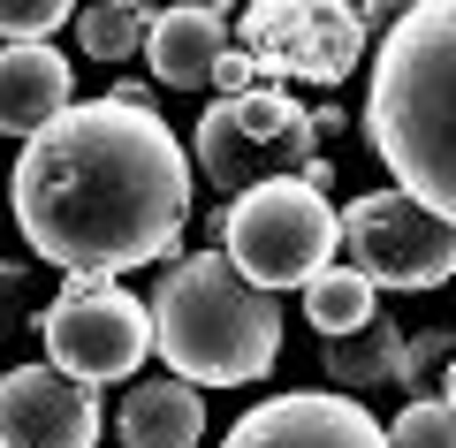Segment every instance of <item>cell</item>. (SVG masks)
I'll return each instance as SVG.
<instances>
[{
  "label": "cell",
  "instance_id": "cell-3",
  "mask_svg": "<svg viewBox=\"0 0 456 448\" xmlns=\"http://www.w3.org/2000/svg\"><path fill=\"white\" fill-rule=\"evenodd\" d=\"M152 350L183 387H251L281 357V297L251 289L228 251L175 258L152 289Z\"/></svg>",
  "mask_w": 456,
  "mask_h": 448
},
{
  "label": "cell",
  "instance_id": "cell-1",
  "mask_svg": "<svg viewBox=\"0 0 456 448\" xmlns=\"http://www.w3.org/2000/svg\"><path fill=\"white\" fill-rule=\"evenodd\" d=\"M8 206L31 258L61 273H130L175 258L191 221V152L152 107L84 99L16 152Z\"/></svg>",
  "mask_w": 456,
  "mask_h": 448
},
{
  "label": "cell",
  "instance_id": "cell-15",
  "mask_svg": "<svg viewBox=\"0 0 456 448\" xmlns=\"http://www.w3.org/2000/svg\"><path fill=\"white\" fill-rule=\"evenodd\" d=\"M305 320L320 327L327 342H342V335H358V327H373L380 312H373V281L365 273H350V266H327L320 281L305 289Z\"/></svg>",
  "mask_w": 456,
  "mask_h": 448
},
{
  "label": "cell",
  "instance_id": "cell-22",
  "mask_svg": "<svg viewBox=\"0 0 456 448\" xmlns=\"http://www.w3.org/2000/svg\"><path fill=\"white\" fill-rule=\"evenodd\" d=\"M441 403H449V411H456V365L441 372Z\"/></svg>",
  "mask_w": 456,
  "mask_h": 448
},
{
  "label": "cell",
  "instance_id": "cell-13",
  "mask_svg": "<svg viewBox=\"0 0 456 448\" xmlns=\"http://www.w3.org/2000/svg\"><path fill=\"white\" fill-rule=\"evenodd\" d=\"M198 167H206L213 191H236V198L281 175V167L266 160L259 144L244 137V122H236V99H213V107L198 114Z\"/></svg>",
  "mask_w": 456,
  "mask_h": 448
},
{
  "label": "cell",
  "instance_id": "cell-18",
  "mask_svg": "<svg viewBox=\"0 0 456 448\" xmlns=\"http://www.w3.org/2000/svg\"><path fill=\"white\" fill-rule=\"evenodd\" d=\"M388 448H456V411L441 395L403 403V418L388 426Z\"/></svg>",
  "mask_w": 456,
  "mask_h": 448
},
{
  "label": "cell",
  "instance_id": "cell-17",
  "mask_svg": "<svg viewBox=\"0 0 456 448\" xmlns=\"http://www.w3.org/2000/svg\"><path fill=\"white\" fill-rule=\"evenodd\" d=\"M61 23H77L69 0H0V46H46Z\"/></svg>",
  "mask_w": 456,
  "mask_h": 448
},
{
  "label": "cell",
  "instance_id": "cell-7",
  "mask_svg": "<svg viewBox=\"0 0 456 448\" xmlns=\"http://www.w3.org/2000/svg\"><path fill=\"white\" fill-rule=\"evenodd\" d=\"M244 53L259 61V84L305 77V84H342L365 53V8H305V0H259L236 16Z\"/></svg>",
  "mask_w": 456,
  "mask_h": 448
},
{
  "label": "cell",
  "instance_id": "cell-5",
  "mask_svg": "<svg viewBox=\"0 0 456 448\" xmlns=\"http://www.w3.org/2000/svg\"><path fill=\"white\" fill-rule=\"evenodd\" d=\"M38 342H46V365L77 387L130 380L152 357V305L107 273H61V289L38 312Z\"/></svg>",
  "mask_w": 456,
  "mask_h": 448
},
{
  "label": "cell",
  "instance_id": "cell-4",
  "mask_svg": "<svg viewBox=\"0 0 456 448\" xmlns=\"http://www.w3.org/2000/svg\"><path fill=\"white\" fill-rule=\"evenodd\" d=\"M213 236H221L228 266L244 273L251 289L281 297V289H312L335 266L342 221L305 175H274V183H259V191L228 198V206L213 213Z\"/></svg>",
  "mask_w": 456,
  "mask_h": 448
},
{
  "label": "cell",
  "instance_id": "cell-8",
  "mask_svg": "<svg viewBox=\"0 0 456 448\" xmlns=\"http://www.w3.org/2000/svg\"><path fill=\"white\" fill-rule=\"evenodd\" d=\"M221 448H388V426L358 395L297 387V395H274L259 411H244L221 433Z\"/></svg>",
  "mask_w": 456,
  "mask_h": 448
},
{
  "label": "cell",
  "instance_id": "cell-14",
  "mask_svg": "<svg viewBox=\"0 0 456 448\" xmlns=\"http://www.w3.org/2000/svg\"><path fill=\"white\" fill-rule=\"evenodd\" d=\"M403 342L411 335L395 320H373V327H358V335L327 342L320 372H327V380H342V387H403Z\"/></svg>",
  "mask_w": 456,
  "mask_h": 448
},
{
  "label": "cell",
  "instance_id": "cell-2",
  "mask_svg": "<svg viewBox=\"0 0 456 448\" xmlns=\"http://www.w3.org/2000/svg\"><path fill=\"white\" fill-rule=\"evenodd\" d=\"M365 137L395 191L456 228V0H419L380 31Z\"/></svg>",
  "mask_w": 456,
  "mask_h": 448
},
{
  "label": "cell",
  "instance_id": "cell-19",
  "mask_svg": "<svg viewBox=\"0 0 456 448\" xmlns=\"http://www.w3.org/2000/svg\"><path fill=\"white\" fill-rule=\"evenodd\" d=\"M449 365H456V327H426L403 342V387H441Z\"/></svg>",
  "mask_w": 456,
  "mask_h": 448
},
{
  "label": "cell",
  "instance_id": "cell-9",
  "mask_svg": "<svg viewBox=\"0 0 456 448\" xmlns=\"http://www.w3.org/2000/svg\"><path fill=\"white\" fill-rule=\"evenodd\" d=\"M99 426V387L61 380L53 365L0 372V448H92Z\"/></svg>",
  "mask_w": 456,
  "mask_h": 448
},
{
  "label": "cell",
  "instance_id": "cell-20",
  "mask_svg": "<svg viewBox=\"0 0 456 448\" xmlns=\"http://www.w3.org/2000/svg\"><path fill=\"white\" fill-rule=\"evenodd\" d=\"M213 92H221V99H251V92H259V61H251L244 46H228L221 69H213Z\"/></svg>",
  "mask_w": 456,
  "mask_h": 448
},
{
  "label": "cell",
  "instance_id": "cell-10",
  "mask_svg": "<svg viewBox=\"0 0 456 448\" xmlns=\"http://www.w3.org/2000/svg\"><path fill=\"white\" fill-rule=\"evenodd\" d=\"M221 53H228V8H206V0H183L167 16H152V31H145V61L167 92L213 84Z\"/></svg>",
  "mask_w": 456,
  "mask_h": 448
},
{
  "label": "cell",
  "instance_id": "cell-16",
  "mask_svg": "<svg viewBox=\"0 0 456 448\" xmlns=\"http://www.w3.org/2000/svg\"><path fill=\"white\" fill-rule=\"evenodd\" d=\"M145 8L137 0H99V8H77V46L92 53V61H130L137 46H145Z\"/></svg>",
  "mask_w": 456,
  "mask_h": 448
},
{
  "label": "cell",
  "instance_id": "cell-21",
  "mask_svg": "<svg viewBox=\"0 0 456 448\" xmlns=\"http://www.w3.org/2000/svg\"><path fill=\"white\" fill-rule=\"evenodd\" d=\"M0 320H31V258L0 266Z\"/></svg>",
  "mask_w": 456,
  "mask_h": 448
},
{
  "label": "cell",
  "instance_id": "cell-12",
  "mask_svg": "<svg viewBox=\"0 0 456 448\" xmlns=\"http://www.w3.org/2000/svg\"><path fill=\"white\" fill-rule=\"evenodd\" d=\"M114 433H122V448H198V433H206V395L183 387V380H145V387L122 395Z\"/></svg>",
  "mask_w": 456,
  "mask_h": 448
},
{
  "label": "cell",
  "instance_id": "cell-11",
  "mask_svg": "<svg viewBox=\"0 0 456 448\" xmlns=\"http://www.w3.org/2000/svg\"><path fill=\"white\" fill-rule=\"evenodd\" d=\"M69 61L53 46H0V129L31 144L46 122H61L77 99H69Z\"/></svg>",
  "mask_w": 456,
  "mask_h": 448
},
{
  "label": "cell",
  "instance_id": "cell-6",
  "mask_svg": "<svg viewBox=\"0 0 456 448\" xmlns=\"http://www.w3.org/2000/svg\"><path fill=\"white\" fill-rule=\"evenodd\" d=\"M342 258L350 273H365L373 289H441L456 281V228L434 221L419 198L403 191H365L342 206Z\"/></svg>",
  "mask_w": 456,
  "mask_h": 448
}]
</instances>
